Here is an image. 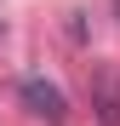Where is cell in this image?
Instances as JSON below:
<instances>
[{
    "label": "cell",
    "instance_id": "7a4b0ae2",
    "mask_svg": "<svg viewBox=\"0 0 120 126\" xmlns=\"http://www.w3.org/2000/svg\"><path fill=\"white\" fill-rule=\"evenodd\" d=\"M97 109H103V126H114L120 120V80L103 69V92H97Z\"/></svg>",
    "mask_w": 120,
    "mask_h": 126
},
{
    "label": "cell",
    "instance_id": "6da1fadb",
    "mask_svg": "<svg viewBox=\"0 0 120 126\" xmlns=\"http://www.w3.org/2000/svg\"><path fill=\"white\" fill-rule=\"evenodd\" d=\"M17 97L29 103V115H40V120H69V97L52 86V80H40V75H29L23 86H17Z\"/></svg>",
    "mask_w": 120,
    "mask_h": 126
},
{
    "label": "cell",
    "instance_id": "3957f363",
    "mask_svg": "<svg viewBox=\"0 0 120 126\" xmlns=\"http://www.w3.org/2000/svg\"><path fill=\"white\" fill-rule=\"evenodd\" d=\"M114 12H120V0H114Z\"/></svg>",
    "mask_w": 120,
    "mask_h": 126
}]
</instances>
